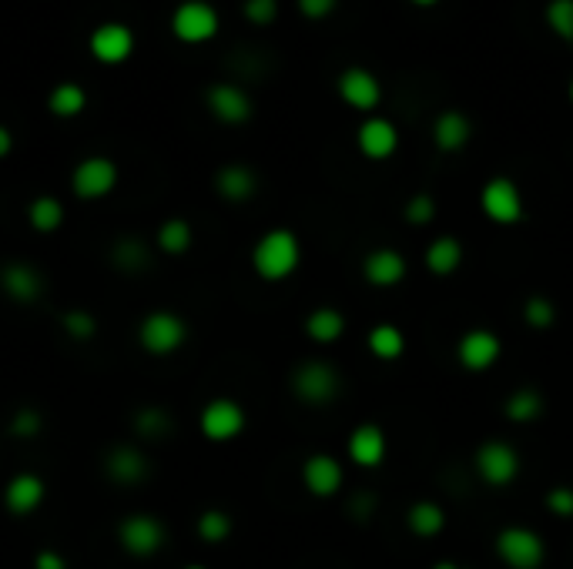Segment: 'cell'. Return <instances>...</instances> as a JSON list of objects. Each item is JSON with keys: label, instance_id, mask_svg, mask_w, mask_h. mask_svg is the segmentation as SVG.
<instances>
[{"label": "cell", "instance_id": "cell-1", "mask_svg": "<svg viewBox=\"0 0 573 569\" xmlns=\"http://www.w3.org/2000/svg\"><path fill=\"white\" fill-rule=\"evenodd\" d=\"M302 262V245L289 228H272L255 241L252 248V272L262 282H285L295 275V268Z\"/></svg>", "mask_w": 573, "mask_h": 569}, {"label": "cell", "instance_id": "cell-2", "mask_svg": "<svg viewBox=\"0 0 573 569\" xmlns=\"http://www.w3.org/2000/svg\"><path fill=\"white\" fill-rule=\"evenodd\" d=\"M138 342L141 349L155 359H168L175 355L181 345L188 342V325L185 318L168 312V308H158V312H148L138 325Z\"/></svg>", "mask_w": 573, "mask_h": 569}, {"label": "cell", "instance_id": "cell-3", "mask_svg": "<svg viewBox=\"0 0 573 569\" xmlns=\"http://www.w3.org/2000/svg\"><path fill=\"white\" fill-rule=\"evenodd\" d=\"M496 556L506 569H540L547 559V546L537 529L530 526H506L496 536Z\"/></svg>", "mask_w": 573, "mask_h": 569}, {"label": "cell", "instance_id": "cell-4", "mask_svg": "<svg viewBox=\"0 0 573 569\" xmlns=\"http://www.w3.org/2000/svg\"><path fill=\"white\" fill-rule=\"evenodd\" d=\"M339 369L322 359L302 362L299 369L292 372V392L299 395L302 402L309 405H326L339 395Z\"/></svg>", "mask_w": 573, "mask_h": 569}, {"label": "cell", "instance_id": "cell-5", "mask_svg": "<svg viewBox=\"0 0 573 569\" xmlns=\"http://www.w3.org/2000/svg\"><path fill=\"white\" fill-rule=\"evenodd\" d=\"M165 523L148 513H135V516H124L118 523V543L128 556L148 559L155 556L161 546H165Z\"/></svg>", "mask_w": 573, "mask_h": 569}, {"label": "cell", "instance_id": "cell-6", "mask_svg": "<svg viewBox=\"0 0 573 569\" xmlns=\"http://www.w3.org/2000/svg\"><path fill=\"white\" fill-rule=\"evenodd\" d=\"M171 34L181 44H205L218 34V11L205 0H185L171 14Z\"/></svg>", "mask_w": 573, "mask_h": 569}, {"label": "cell", "instance_id": "cell-7", "mask_svg": "<svg viewBox=\"0 0 573 569\" xmlns=\"http://www.w3.org/2000/svg\"><path fill=\"white\" fill-rule=\"evenodd\" d=\"M476 472H480V479L486 486H510L513 479L520 476V452L510 446V442L503 439H490L483 442L480 449H476Z\"/></svg>", "mask_w": 573, "mask_h": 569}, {"label": "cell", "instance_id": "cell-8", "mask_svg": "<svg viewBox=\"0 0 573 569\" xmlns=\"http://www.w3.org/2000/svg\"><path fill=\"white\" fill-rule=\"evenodd\" d=\"M118 165L104 154H94V158H84L71 175V188L81 201H101L108 198L114 188H118Z\"/></svg>", "mask_w": 573, "mask_h": 569}, {"label": "cell", "instance_id": "cell-9", "mask_svg": "<svg viewBox=\"0 0 573 569\" xmlns=\"http://www.w3.org/2000/svg\"><path fill=\"white\" fill-rule=\"evenodd\" d=\"M245 422V409L235 399H212L198 416V429L208 442H232L245 432Z\"/></svg>", "mask_w": 573, "mask_h": 569}, {"label": "cell", "instance_id": "cell-10", "mask_svg": "<svg viewBox=\"0 0 573 569\" xmlns=\"http://www.w3.org/2000/svg\"><path fill=\"white\" fill-rule=\"evenodd\" d=\"M480 208L493 225H517L523 221V195L510 178H490L480 191Z\"/></svg>", "mask_w": 573, "mask_h": 569}, {"label": "cell", "instance_id": "cell-11", "mask_svg": "<svg viewBox=\"0 0 573 569\" xmlns=\"http://www.w3.org/2000/svg\"><path fill=\"white\" fill-rule=\"evenodd\" d=\"M0 288H4V295L11 298V302L34 305V302H41L47 282L31 262H7L0 268Z\"/></svg>", "mask_w": 573, "mask_h": 569}, {"label": "cell", "instance_id": "cell-12", "mask_svg": "<svg viewBox=\"0 0 573 569\" xmlns=\"http://www.w3.org/2000/svg\"><path fill=\"white\" fill-rule=\"evenodd\" d=\"M342 482H346V472H342V462L336 456H329V452H315V456L305 459L302 486L309 489L312 496H319V499L336 496L342 489Z\"/></svg>", "mask_w": 573, "mask_h": 569}, {"label": "cell", "instance_id": "cell-13", "mask_svg": "<svg viewBox=\"0 0 573 569\" xmlns=\"http://www.w3.org/2000/svg\"><path fill=\"white\" fill-rule=\"evenodd\" d=\"M500 352H503L500 335H493L490 329L466 332L460 345H456V359H460L463 369H470V372H486L490 365H496Z\"/></svg>", "mask_w": 573, "mask_h": 569}, {"label": "cell", "instance_id": "cell-14", "mask_svg": "<svg viewBox=\"0 0 573 569\" xmlns=\"http://www.w3.org/2000/svg\"><path fill=\"white\" fill-rule=\"evenodd\" d=\"M88 47L101 64H121V61H128L131 51H135V34H131V27L111 21V24L94 27Z\"/></svg>", "mask_w": 573, "mask_h": 569}, {"label": "cell", "instance_id": "cell-15", "mask_svg": "<svg viewBox=\"0 0 573 569\" xmlns=\"http://www.w3.org/2000/svg\"><path fill=\"white\" fill-rule=\"evenodd\" d=\"M104 472H108L114 482H121V486H138L141 479H148L151 462L138 446L118 442V446H111L108 456H104Z\"/></svg>", "mask_w": 573, "mask_h": 569}, {"label": "cell", "instance_id": "cell-16", "mask_svg": "<svg viewBox=\"0 0 573 569\" xmlns=\"http://www.w3.org/2000/svg\"><path fill=\"white\" fill-rule=\"evenodd\" d=\"M339 98L356 111H372L379 108L382 101V88L379 77L366 71V67H346L339 77Z\"/></svg>", "mask_w": 573, "mask_h": 569}, {"label": "cell", "instance_id": "cell-17", "mask_svg": "<svg viewBox=\"0 0 573 569\" xmlns=\"http://www.w3.org/2000/svg\"><path fill=\"white\" fill-rule=\"evenodd\" d=\"M47 486L34 472H17V476L4 486V509L11 516H31L44 506Z\"/></svg>", "mask_w": 573, "mask_h": 569}, {"label": "cell", "instance_id": "cell-18", "mask_svg": "<svg viewBox=\"0 0 573 569\" xmlns=\"http://www.w3.org/2000/svg\"><path fill=\"white\" fill-rule=\"evenodd\" d=\"M349 459L356 462L359 469H379L382 462H386V432H382L376 422H362V426H356L349 432Z\"/></svg>", "mask_w": 573, "mask_h": 569}, {"label": "cell", "instance_id": "cell-19", "mask_svg": "<svg viewBox=\"0 0 573 569\" xmlns=\"http://www.w3.org/2000/svg\"><path fill=\"white\" fill-rule=\"evenodd\" d=\"M208 111L215 114L222 124H232V128H238V124H245L248 118H252V98L238 88V84H212L208 88Z\"/></svg>", "mask_w": 573, "mask_h": 569}, {"label": "cell", "instance_id": "cell-20", "mask_svg": "<svg viewBox=\"0 0 573 569\" xmlns=\"http://www.w3.org/2000/svg\"><path fill=\"white\" fill-rule=\"evenodd\" d=\"M356 144L369 161H386L393 158L399 148V131L389 118H369L359 124Z\"/></svg>", "mask_w": 573, "mask_h": 569}, {"label": "cell", "instance_id": "cell-21", "mask_svg": "<svg viewBox=\"0 0 573 569\" xmlns=\"http://www.w3.org/2000/svg\"><path fill=\"white\" fill-rule=\"evenodd\" d=\"M406 272H409V265L396 248H376V252H369L366 262H362V275H366V282L376 288L399 285L406 278Z\"/></svg>", "mask_w": 573, "mask_h": 569}, {"label": "cell", "instance_id": "cell-22", "mask_svg": "<svg viewBox=\"0 0 573 569\" xmlns=\"http://www.w3.org/2000/svg\"><path fill=\"white\" fill-rule=\"evenodd\" d=\"M470 134H473V124L463 111H443L433 121V141H436V148L446 154H456L460 148H466Z\"/></svg>", "mask_w": 573, "mask_h": 569}, {"label": "cell", "instance_id": "cell-23", "mask_svg": "<svg viewBox=\"0 0 573 569\" xmlns=\"http://www.w3.org/2000/svg\"><path fill=\"white\" fill-rule=\"evenodd\" d=\"M215 191L222 195L225 201H235V205H242L259 191V178H255L252 168L245 165H225L222 171L215 175Z\"/></svg>", "mask_w": 573, "mask_h": 569}, {"label": "cell", "instance_id": "cell-24", "mask_svg": "<svg viewBox=\"0 0 573 569\" xmlns=\"http://www.w3.org/2000/svg\"><path fill=\"white\" fill-rule=\"evenodd\" d=\"M342 332H346V315L339 312V308H315V312H309V318H305V335L315 342V345H332L342 339Z\"/></svg>", "mask_w": 573, "mask_h": 569}, {"label": "cell", "instance_id": "cell-25", "mask_svg": "<svg viewBox=\"0 0 573 569\" xmlns=\"http://www.w3.org/2000/svg\"><path fill=\"white\" fill-rule=\"evenodd\" d=\"M463 265V245L453 235H439L433 245L426 248V268L439 278H450L453 272H460Z\"/></svg>", "mask_w": 573, "mask_h": 569}, {"label": "cell", "instance_id": "cell-26", "mask_svg": "<svg viewBox=\"0 0 573 569\" xmlns=\"http://www.w3.org/2000/svg\"><path fill=\"white\" fill-rule=\"evenodd\" d=\"M406 526L413 529L416 536H439L446 529V513H443V506L433 503V499H419V503L409 506V513H406Z\"/></svg>", "mask_w": 573, "mask_h": 569}, {"label": "cell", "instance_id": "cell-27", "mask_svg": "<svg viewBox=\"0 0 573 569\" xmlns=\"http://www.w3.org/2000/svg\"><path fill=\"white\" fill-rule=\"evenodd\" d=\"M47 108H51L54 118H78V114L88 108V91L81 84H57V88L47 94Z\"/></svg>", "mask_w": 573, "mask_h": 569}, {"label": "cell", "instance_id": "cell-28", "mask_svg": "<svg viewBox=\"0 0 573 569\" xmlns=\"http://www.w3.org/2000/svg\"><path fill=\"white\" fill-rule=\"evenodd\" d=\"M369 352L376 355V359H382V362L403 359V352H406V335L399 332L396 325L382 322V325H376V329L369 332Z\"/></svg>", "mask_w": 573, "mask_h": 569}, {"label": "cell", "instance_id": "cell-29", "mask_svg": "<svg viewBox=\"0 0 573 569\" xmlns=\"http://www.w3.org/2000/svg\"><path fill=\"white\" fill-rule=\"evenodd\" d=\"M158 252L165 255H185L191 248V241H195V231H191V225L185 218H168L165 225L158 228Z\"/></svg>", "mask_w": 573, "mask_h": 569}, {"label": "cell", "instance_id": "cell-30", "mask_svg": "<svg viewBox=\"0 0 573 569\" xmlns=\"http://www.w3.org/2000/svg\"><path fill=\"white\" fill-rule=\"evenodd\" d=\"M543 395L537 392V389H517L506 399V405H503V412H506V419L510 422H537L540 416H543Z\"/></svg>", "mask_w": 573, "mask_h": 569}, {"label": "cell", "instance_id": "cell-31", "mask_svg": "<svg viewBox=\"0 0 573 569\" xmlns=\"http://www.w3.org/2000/svg\"><path fill=\"white\" fill-rule=\"evenodd\" d=\"M27 221H31L34 231H41V235H51L64 225V205L51 195H41L31 201V208H27Z\"/></svg>", "mask_w": 573, "mask_h": 569}, {"label": "cell", "instance_id": "cell-32", "mask_svg": "<svg viewBox=\"0 0 573 569\" xmlns=\"http://www.w3.org/2000/svg\"><path fill=\"white\" fill-rule=\"evenodd\" d=\"M232 529H235V523H232V516H228L225 509H205V513L198 516V536H202L205 543H212V546L225 543V539L232 536Z\"/></svg>", "mask_w": 573, "mask_h": 569}, {"label": "cell", "instance_id": "cell-33", "mask_svg": "<svg viewBox=\"0 0 573 569\" xmlns=\"http://www.w3.org/2000/svg\"><path fill=\"white\" fill-rule=\"evenodd\" d=\"M523 318H527V325L530 329H553V322H557V308H553L550 298H543V295H530L527 298V305H523Z\"/></svg>", "mask_w": 573, "mask_h": 569}, {"label": "cell", "instance_id": "cell-34", "mask_svg": "<svg viewBox=\"0 0 573 569\" xmlns=\"http://www.w3.org/2000/svg\"><path fill=\"white\" fill-rule=\"evenodd\" d=\"M543 17H547L553 34L563 37V41H573V0H550Z\"/></svg>", "mask_w": 573, "mask_h": 569}, {"label": "cell", "instance_id": "cell-35", "mask_svg": "<svg viewBox=\"0 0 573 569\" xmlns=\"http://www.w3.org/2000/svg\"><path fill=\"white\" fill-rule=\"evenodd\" d=\"M114 258H118L124 268L138 272V268L148 265V248H145V241H141V238H124L121 245L114 248Z\"/></svg>", "mask_w": 573, "mask_h": 569}, {"label": "cell", "instance_id": "cell-36", "mask_svg": "<svg viewBox=\"0 0 573 569\" xmlns=\"http://www.w3.org/2000/svg\"><path fill=\"white\" fill-rule=\"evenodd\" d=\"M64 332L71 335V339H78V342H84V339H94L98 335V318H94L91 312H68L64 315Z\"/></svg>", "mask_w": 573, "mask_h": 569}, {"label": "cell", "instance_id": "cell-37", "mask_svg": "<svg viewBox=\"0 0 573 569\" xmlns=\"http://www.w3.org/2000/svg\"><path fill=\"white\" fill-rule=\"evenodd\" d=\"M433 218H436L433 195H413L406 201V221H409V225H429Z\"/></svg>", "mask_w": 573, "mask_h": 569}, {"label": "cell", "instance_id": "cell-38", "mask_svg": "<svg viewBox=\"0 0 573 569\" xmlns=\"http://www.w3.org/2000/svg\"><path fill=\"white\" fill-rule=\"evenodd\" d=\"M135 426H138V432L145 439H155V436H165V432L171 429V419L165 416L161 409H145L141 416L135 419Z\"/></svg>", "mask_w": 573, "mask_h": 569}, {"label": "cell", "instance_id": "cell-39", "mask_svg": "<svg viewBox=\"0 0 573 569\" xmlns=\"http://www.w3.org/2000/svg\"><path fill=\"white\" fill-rule=\"evenodd\" d=\"M245 17L255 27H269L279 17V0H245Z\"/></svg>", "mask_w": 573, "mask_h": 569}, {"label": "cell", "instance_id": "cell-40", "mask_svg": "<svg viewBox=\"0 0 573 569\" xmlns=\"http://www.w3.org/2000/svg\"><path fill=\"white\" fill-rule=\"evenodd\" d=\"M547 509L557 519H570L573 516V489L570 486H553L547 493Z\"/></svg>", "mask_w": 573, "mask_h": 569}, {"label": "cell", "instance_id": "cell-41", "mask_svg": "<svg viewBox=\"0 0 573 569\" xmlns=\"http://www.w3.org/2000/svg\"><path fill=\"white\" fill-rule=\"evenodd\" d=\"M14 436H27V439H34L37 432H41V416H37L34 409H21L14 416Z\"/></svg>", "mask_w": 573, "mask_h": 569}, {"label": "cell", "instance_id": "cell-42", "mask_svg": "<svg viewBox=\"0 0 573 569\" xmlns=\"http://www.w3.org/2000/svg\"><path fill=\"white\" fill-rule=\"evenodd\" d=\"M339 0H299V11L302 17H309V21H326V17L336 11Z\"/></svg>", "mask_w": 573, "mask_h": 569}, {"label": "cell", "instance_id": "cell-43", "mask_svg": "<svg viewBox=\"0 0 573 569\" xmlns=\"http://www.w3.org/2000/svg\"><path fill=\"white\" fill-rule=\"evenodd\" d=\"M34 569H68V563H64L61 553H54V549H44V553H37Z\"/></svg>", "mask_w": 573, "mask_h": 569}, {"label": "cell", "instance_id": "cell-44", "mask_svg": "<svg viewBox=\"0 0 573 569\" xmlns=\"http://www.w3.org/2000/svg\"><path fill=\"white\" fill-rule=\"evenodd\" d=\"M14 151V134L4 128V124H0V158H7V154Z\"/></svg>", "mask_w": 573, "mask_h": 569}, {"label": "cell", "instance_id": "cell-45", "mask_svg": "<svg viewBox=\"0 0 573 569\" xmlns=\"http://www.w3.org/2000/svg\"><path fill=\"white\" fill-rule=\"evenodd\" d=\"M409 4H416V7H433V4H439V0H409Z\"/></svg>", "mask_w": 573, "mask_h": 569}, {"label": "cell", "instance_id": "cell-46", "mask_svg": "<svg viewBox=\"0 0 573 569\" xmlns=\"http://www.w3.org/2000/svg\"><path fill=\"white\" fill-rule=\"evenodd\" d=\"M433 569H460V566H456V563H450V559H443V563H436Z\"/></svg>", "mask_w": 573, "mask_h": 569}, {"label": "cell", "instance_id": "cell-47", "mask_svg": "<svg viewBox=\"0 0 573 569\" xmlns=\"http://www.w3.org/2000/svg\"><path fill=\"white\" fill-rule=\"evenodd\" d=\"M567 94H570V101H573V77H570V88H567Z\"/></svg>", "mask_w": 573, "mask_h": 569}, {"label": "cell", "instance_id": "cell-48", "mask_svg": "<svg viewBox=\"0 0 573 569\" xmlns=\"http://www.w3.org/2000/svg\"><path fill=\"white\" fill-rule=\"evenodd\" d=\"M185 569H208V566H185Z\"/></svg>", "mask_w": 573, "mask_h": 569}]
</instances>
